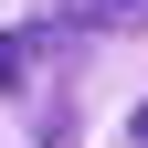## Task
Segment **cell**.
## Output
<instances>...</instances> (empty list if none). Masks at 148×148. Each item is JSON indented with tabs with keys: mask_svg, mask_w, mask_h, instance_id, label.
<instances>
[{
	"mask_svg": "<svg viewBox=\"0 0 148 148\" xmlns=\"http://www.w3.org/2000/svg\"><path fill=\"white\" fill-rule=\"evenodd\" d=\"M74 53H85V21H64V11L0 32V95H32V85H42L53 64H74Z\"/></svg>",
	"mask_w": 148,
	"mask_h": 148,
	"instance_id": "6da1fadb",
	"label": "cell"
},
{
	"mask_svg": "<svg viewBox=\"0 0 148 148\" xmlns=\"http://www.w3.org/2000/svg\"><path fill=\"white\" fill-rule=\"evenodd\" d=\"M53 11L85 32H148V0H53Z\"/></svg>",
	"mask_w": 148,
	"mask_h": 148,
	"instance_id": "7a4b0ae2",
	"label": "cell"
},
{
	"mask_svg": "<svg viewBox=\"0 0 148 148\" xmlns=\"http://www.w3.org/2000/svg\"><path fill=\"white\" fill-rule=\"evenodd\" d=\"M138 148H148V106H138Z\"/></svg>",
	"mask_w": 148,
	"mask_h": 148,
	"instance_id": "3957f363",
	"label": "cell"
}]
</instances>
